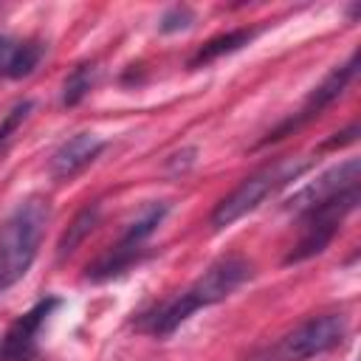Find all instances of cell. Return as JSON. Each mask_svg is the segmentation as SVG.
Masks as SVG:
<instances>
[{
  "mask_svg": "<svg viewBox=\"0 0 361 361\" xmlns=\"http://www.w3.org/2000/svg\"><path fill=\"white\" fill-rule=\"evenodd\" d=\"M189 20H192V14H189L186 8H175V11H169V14L164 17L161 28H164V31H178V28H186Z\"/></svg>",
  "mask_w": 361,
  "mask_h": 361,
  "instance_id": "14",
  "label": "cell"
},
{
  "mask_svg": "<svg viewBox=\"0 0 361 361\" xmlns=\"http://www.w3.org/2000/svg\"><path fill=\"white\" fill-rule=\"evenodd\" d=\"M248 276H251V265L243 257H223L214 265H209L203 271V276L192 288H186L183 293H178L169 302H164L155 313H149L144 319V327L149 333H155V336H166L180 322H186L195 310L209 307V305L226 299L228 293H234Z\"/></svg>",
  "mask_w": 361,
  "mask_h": 361,
  "instance_id": "1",
  "label": "cell"
},
{
  "mask_svg": "<svg viewBox=\"0 0 361 361\" xmlns=\"http://www.w3.org/2000/svg\"><path fill=\"white\" fill-rule=\"evenodd\" d=\"M164 212H166L164 203H161V206H149V209L127 228V234L121 237V243H118L116 248H110V251L99 259V265L93 268V276H113V274H118V271L133 259V254L138 251V245L144 243V237L152 234V228L161 223Z\"/></svg>",
  "mask_w": 361,
  "mask_h": 361,
  "instance_id": "7",
  "label": "cell"
},
{
  "mask_svg": "<svg viewBox=\"0 0 361 361\" xmlns=\"http://www.w3.org/2000/svg\"><path fill=\"white\" fill-rule=\"evenodd\" d=\"M104 149V141L96 133H76L73 138H68L51 158V172L59 180H71L73 175H79L85 166H90L96 161V155Z\"/></svg>",
  "mask_w": 361,
  "mask_h": 361,
  "instance_id": "8",
  "label": "cell"
},
{
  "mask_svg": "<svg viewBox=\"0 0 361 361\" xmlns=\"http://www.w3.org/2000/svg\"><path fill=\"white\" fill-rule=\"evenodd\" d=\"M28 110H31V102H20V104H14V107H11V113L0 121V147L11 138V133H14V130H17V124L28 116Z\"/></svg>",
  "mask_w": 361,
  "mask_h": 361,
  "instance_id": "13",
  "label": "cell"
},
{
  "mask_svg": "<svg viewBox=\"0 0 361 361\" xmlns=\"http://www.w3.org/2000/svg\"><path fill=\"white\" fill-rule=\"evenodd\" d=\"M310 164H313L310 158H276L274 164H265L262 169H257L254 175H248L231 195H226L214 206L212 226L214 228H226V226L237 223L240 217H245L248 212H254L268 195H274L285 183L296 180Z\"/></svg>",
  "mask_w": 361,
  "mask_h": 361,
  "instance_id": "3",
  "label": "cell"
},
{
  "mask_svg": "<svg viewBox=\"0 0 361 361\" xmlns=\"http://www.w3.org/2000/svg\"><path fill=\"white\" fill-rule=\"evenodd\" d=\"M355 65H358V54H353L350 56V62H344V65H338V68H333L324 79H322V85H316L313 87V93L307 96V102L302 104V110L296 113V116H290L279 130H274L265 141H276V138H282V133H288V130H296L302 121H307V118H313V116H319L327 104H333L341 93H344V87L350 85V79L355 76ZM262 141V144H265Z\"/></svg>",
  "mask_w": 361,
  "mask_h": 361,
  "instance_id": "5",
  "label": "cell"
},
{
  "mask_svg": "<svg viewBox=\"0 0 361 361\" xmlns=\"http://www.w3.org/2000/svg\"><path fill=\"white\" fill-rule=\"evenodd\" d=\"M96 217H99V209L96 206H90V209H85V212H79L76 214V220H73V226H68V234L62 237V243H59V257H65V254H71L87 234H90V228L96 226Z\"/></svg>",
  "mask_w": 361,
  "mask_h": 361,
  "instance_id": "11",
  "label": "cell"
},
{
  "mask_svg": "<svg viewBox=\"0 0 361 361\" xmlns=\"http://www.w3.org/2000/svg\"><path fill=\"white\" fill-rule=\"evenodd\" d=\"M254 34H257V31H251V28H237V31H228V34H220V37L209 39V42L200 45L197 54L189 59V68H200V65H209V62L220 59L223 54L240 51L243 45H248V42L254 39Z\"/></svg>",
  "mask_w": 361,
  "mask_h": 361,
  "instance_id": "10",
  "label": "cell"
},
{
  "mask_svg": "<svg viewBox=\"0 0 361 361\" xmlns=\"http://www.w3.org/2000/svg\"><path fill=\"white\" fill-rule=\"evenodd\" d=\"M48 217V203L42 197H28L0 226V293L28 274L31 262L37 259Z\"/></svg>",
  "mask_w": 361,
  "mask_h": 361,
  "instance_id": "2",
  "label": "cell"
},
{
  "mask_svg": "<svg viewBox=\"0 0 361 361\" xmlns=\"http://www.w3.org/2000/svg\"><path fill=\"white\" fill-rule=\"evenodd\" d=\"M56 299H45L34 305L28 313H23L3 338V361H31L37 355V333L56 307Z\"/></svg>",
  "mask_w": 361,
  "mask_h": 361,
  "instance_id": "6",
  "label": "cell"
},
{
  "mask_svg": "<svg viewBox=\"0 0 361 361\" xmlns=\"http://www.w3.org/2000/svg\"><path fill=\"white\" fill-rule=\"evenodd\" d=\"M344 336H347V319L341 313H322L302 322L296 330H290L274 347V355L279 361H305L338 347Z\"/></svg>",
  "mask_w": 361,
  "mask_h": 361,
  "instance_id": "4",
  "label": "cell"
},
{
  "mask_svg": "<svg viewBox=\"0 0 361 361\" xmlns=\"http://www.w3.org/2000/svg\"><path fill=\"white\" fill-rule=\"evenodd\" d=\"M42 56V45L31 39H11L0 37V76L20 79L28 76Z\"/></svg>",
  "mask_w": 361,
  "mask_h": 361,
  "instance_id": "9",
  "label": "cell"
},
{
  "mask_svg": "<svg viewBox=\"0 0 361 361\" xmlns=\"http://www.w3.org/2000/svg\"><path fill=\"white\" fill-rule=\"evenodd\" d=\"M90 85H93V65H79V68L65 79L62 102H65V104H76L82 96H87Z\"/></svg>",
  "mask_w": 361,
  "mask_h": 361,
  "instance_id": "12",
  "label": "cell"
}]
</instances>
